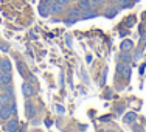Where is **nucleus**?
Listing matches in <instances>:
<instances>
[{"instance_id":"obj_1","label":"nucleus","mask_w":146,"mask_h":132,"mask_svg":"<svg viewBox=\"0 0 146 132\" xmlns=\"http://www.w3.org/2000/svg\"><path fill=\"white\" fill-rule=\"evenodd\" d=\"M13 98V89H8L5 93H0V106H8Z\"/></svg>"},{"instance_id":"obj_2","label":"nucleus","mask_w":146,"mask_h":132,"mask_svg":"<svg viewBox=\"0 0 146 132\" xmlns=\"http://www.w3.org/2000/svg\"><path fill=\"white\" fill-rule=\"evenodd\" d=\"M81 20V16H79V8H75L68 13V17L65 19V23H72V22H78Z\"/></svg>"},{"instance_id":"obj_3","label":"nucleus","mask_w":146,"mask_h":132,"mask_svg":"<svg viewBox=\"0 0 146 132\" xmlns=\"http://www.w3.org/2000/svg\"><path fill=\"white\" fill-rule=\"evenodd\" d=\"M9 84H11V73L2 72V73H0V86H2V87H8Z\"/></svg>"},{"instance_id":"obj_4","label":"nucleus","mask_w":146,"mask_h":132,"mask_svg":"<svg viewBox=\"0 0 146 132\" xmlns=\"http://www.w3.org/2000/svg\"><path fill=\"white\" fill-rule=\"evenodd\" d=\"M22 93L27 96V98H31V96L34 95V89H33V86H31L30 82H23V86H22Z\"/></svg>"},{"instance_id":"obj_5","label":"nucleus","mask_w":146,"mask_h":132,"mask_svg":"<svg viewBox=\"0 0 146 132\" xmlns=\"http://www.w3.org/2000/svg\"><path fill=\"white\" fill-rule=\"evenodd\" d=\"M11 113H13L11 107L2 106V109H0V120H8V118L11 117Z\"/></svg>"},{"instance_id":"obj_6","label":"nucleus","mask_w":146,"mask_h":132,"mask_svg":"<svg viewBox=\"0 0 146 132\" xmlns=\"http://www.w3.org/2000/svg\"><path fill=\"white\" fill-rule=\"evenodd\" d=\"M0 70L5 72V73H11V62L8 59H2L0 61Z\"/></svg>"},{"instance_id":"obj_7","label":"nucleus","mask_w":146,"mask_h":132,"mask_svg":"<svg viewBox=\"0 0 146 132\" xmlns=\"http://www.w3.org/2000/svg\"><path fill=\"white\" fill-rule=\"evenodd\" d=\"M6 129H8V132H17L19 131V121L17 120H9L8 124H6Z\"/></svg>"},{"instance_id":"obj_8","label":"nucleus","mask_w":146,"mask_h":132,"mask_svg":"<svg viewBox=\"0 0 146 132\" xmlns=\"http://www.w3.org/2000/svg\"><path fill=\"white\" fill-rule=\"evenodd\" d=\"M62 8H64V5H61L59 2H56V0H54V2L51 3V9H50V11L53 13V14H58L59 11H62Z\"/></svg>"},{"instance_id":"obj_9","label":"nucleus","mask_w":146,"mask_h":132,"mask_svg":"<svg viewBox=\"0 0 146 132\" xmlns=\"http://www.w3.org/2000/svg\"><path fill=\"white\" fill-rule=\"evenodd\" d=\"M132 47H134V42L129 40V39L121 42V50H123V51H129V50H132Z\"/></svg>"},{"instance_id":"obj_10","label":"nucleus","mask_w":146,"mask_h":132,"mask_svg":"<svg viewBox=\"0 0 146 132\" xmlns=\"http://www.w3.org/2000/svg\"><path fill=\"white\" fill-rule=\"evenodd\" d=\"M118 68H120V73L123 75L126 79H129V78H131V68H129V67H126V65H124V67L118 65Z\"/></svg>"},{"instance_id":"obj_11","label":"nucleus","mask_w":146,"mask_h":132,"mask_svg":"<svg viewBox=\"0 0 146 132\" xmlns=\"http://www.w3.org/2000/svg\"><path fill=\"white\" fill-rule=\"evenodd\" d=\"M79 9H82V11H89L90 9V2L89 0H79Z\"/></svg>"},{"instance_id":"obj_12","label":"nucleus","mask_w":146,"mask_h":132,"mask_svg":"<svg viewBox=\"0 0 146 132\" xmlns=\"http://www.w3.org/2000/svg\"><path fill=\"white\" fill-rule=\"evenodd\" d=\"M126 123H132L134 120H137V115H135V112H129V113H126L124 115V118H123Z\"/></svg>"},{"instance_id":"obj_13","label":"nucleus","mask_w":146,"mask_h":132,"mask_svg":"<svg viewBox=\"0 0 146 132\" xmlns=\"http://www.w3.org/2000/svg\"><path fill=\"white\" fill-rule=\"evenodd\" d=\"M117 14H118V9L117 8H110V9H107V11H106V14H104V16H106L107 19H112V17H115Z\"/></svg>"},{"instance_id":"obj_14","label":"nucleus","mask_w":146,"mask_h":132,"mask_svg":"<svg viewBox=\"0 0 146 132\" xmlns=\"http://www.w3.org/2000/svg\"><path fill=\"white\" fill-rule=\"evenodd\" d=\"M27 113H28V117H33V113H34V109L30 103H27Z\"/></svg>"},{"instance_id":"obj_15","label":"nucleus","mask_w":146,"mask_h":132,"mask_svg":"<svg viewBox=\"0 0 146 132\" xmlns=\"http://www.w3.org/2000/svg\"><path fill=\"white\" fill-rule=\"evenodd\" d=\"M92 17H96V13H87V14L81 16V20H86V19H92Z\"/></svg>"},{"instance_id":"obj_16","label":"nucleus","mask_w":146,"mask_h":132,"mask_svg":"<svg viewBox=\"0 0 146 132\" xmlns=\"http://www.w3.org/2000/svg\"><path fill=\"white\" fill-rule=\"evenodd\" d=\"M121 58H123V61H124V62H129L131 59H132V58L129 56V54L126 53V51H124V53H123V56H121Z\"/></svg>"},{"instance_id":"obj_17","label":"nucleus","mask_w":146,"mask_h":132,"mask_svg":"<svg viewBox=\"0 0 146 132\" xmlns=\"http://www.w3.org/2000/svg\"><path fill=\"white\" fill-rule=\"evenodd\" d=\"M118 3L121 6H129V0H118Z\"/></svg>"},{"instance_id":"obj_18","label":"nucleus","mask_w":146,"mask_h":132,"mask_svg":"<svg viewBox=\"0 0 146 132\" xmlns=\"http://www.w3.org/2000/svg\"><path fill=\"white\" fill-rule=\"evenodd\" d=\"M140 58H141V50H138L137 53H135V56H134V59H135V61H137V59H140Z\"/></svg>"},{"instance_id":"obj_19","label":"nucleus","mask_w":146,"mask_h":132,"mask_svg":"<svg viewBox=\"0 0 146 132\" xmlns=\"http://www.w3.org/2000/svg\"><path fill=\"white\" fill-rule=\"evenodd\" d=\"M56 107H58L56 110H58L59 113H64V107H62V106H56Z\"/></svg>"},{"instance_id":"obj_20","label":"nucleus","mask_w":146,"mask_h":132,"mask_svg":"<svg viewBox=\"0 0 146 132\" xmlns=\"http://www.w3.org/2000/svg\"><path fill=\"white\" fill-rule=\"evenodd\" d=\"M104 0H93V5H101Z\"/></svg>"},{"instance_id":"obj_21","label":"nucleus","mask_w":146,"mask_h":132,"mask_svg":"<svg viewBox=\"0 0 146 132\" xmlns=\"http://www.w3.org/2000/svg\"><path fill=\"white\" fill-rule=\"evenodd\" d=\"M100 132H112V131H100Z\"/></svg>"},{"instance_id":"obj_22","label":"nucleus","mask_w":146,"mask_h":132,"mask_svg":"<svg viewBox=\"0 0 146 132\" xmlns=\"http://www.w3.org/2000/svg\"><path fill=\"white\" fill-rule=\"evenodd\" d=\"M34 132H39V131H34Z\"/></svg>"},{"instance_id":"obj_23","label":"nucleus","mask_w":146,"mask_h":132,"mask_svg":"<svg viewBox=\"0 0 146 132\" xmlns=\"http://www.w3.org/2000/svg\"><path fill=\"white\" fill-rule=\"evenodd\" d=\"M145 17H146V13H145Z\"/></svg>"}]
</instances>
